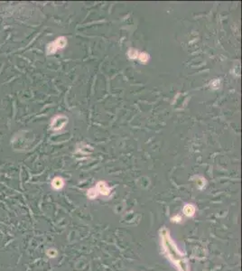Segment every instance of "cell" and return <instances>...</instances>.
Segmentation results:
<instances>
[{
    "instance_id": "52a82bcc",
    "label": "cell",
    "mask_w": 242,
    "mask_h": 271,
    "mask_svg": "<svg viewBox=\"0 0 242 271\" xmlns=\"http://www.w3.org/2000/svg\"><path fill=\"white\" fill-rule=\"evenodd\" d=\"M137 59L139 60L141 63H147L149 60L148 54H147V53H139Z\"/></svg>"
},
{
    "instance_id": "7a4b0ae2",
    "label": "cell",
    "mask_w": 242,
    "mask_h": 271,
    "mask_svg": "<svg viewBox=\"0 0 242 271\" xmlns=\"http://www.w3.org/2000/svg\"><path fill=\"white\" fill-rule=\"evenodd\" d=\"M67 44V40L64 36H61V37H58L56 39L54 42H52L50 43L48 45H47L46 48V53L47 54H55L56 52L59 50V49H63L64 48L65 45Z\"/></svg>"
},
{
    "instance_id": "7c38bea8",
    "label": "cell",
    "mask_w": 242,
    "mask_h": 271,
    "mask_svg": "<svg viewBox=\"0 0 242 271\" xmlns=\"http://www.w3.org/2000/svg\"><path fill=\"white\" fill-rule=\"evenodd\" d=\"M204 183H205L204 179H202V178H199V179H198V186L200 187V188L204 186Z\"/></svg>"
},
{
    "instance_id": "8fae6325",
    "label": "cell",
    "mask_w": 242,
    "mask_h": 271,
    "mask_svg": "<svg viewBox=\"0 0 242 271\" xmlns=\"http://www.w3.org/2000/svg\"><path fill=\"white\" fill-rule=\"evenodd\" d=\"M220 80H214L213 82H212V88L213 89V90H217V89H219L220 88Z\"/></svg>"
},
{
    "instance_id": "3957f363",
    "label": "cell",
    "mask_w": 242,
    "mask_h": 271,
    "mask_svg": "<svg viewBox=\"0 0 242 271\" xmlns=\"http://www.w3.org/2000/svg\"><path fill=\"white\" fill-rule=\"evenodd\" d=\"M67 122H68V119L66 117L58 116V117L54 118L53 122H52V128L54 130H60L65 126Z\"/></svg>"
},
{
    "instance_id": "9c48e42d",
    "label": "cell",
    "mask_w": 242,
    "mask_h": 271,
    "mask_svg": "<svg viewBox=\"0 0 242 271\" xmlns=\"http://www.w3.org/2000/svg\"><path fill=\"white\" fill-rule=\"evenodd\" d=\"M98 194H99V193H98L96 187H92V188H91V189L88 191V197H89L90 199H94V198H96V197L98 196Z\"/></svg>"
},
{
    "instance_id": "8992f818",
    "label": "cell",
    "mask_w": 242,
    "mask_h": 271,
    "mask_svg": "<svg viewBox=\"0 0 242 271\" xmlns=\"http://www.w3.org/2000/svg\"><path fill=\"white\" fill-rule=\"evenodd\" d=\"M195 213V207L193 204H186L184 208V213L186 215L187 217H192L193 216Z\"/></svg>"
},
{
    "instance_id": "5b68a950",
    "label": "cell",
    "mask_w": 242,
    "mask_h": 271,
    "mask_svg": "<svg viewBox=\"0 0 242 271\" xmlns=\"http://www.w3.org/2000/svg\"><path fill=\"white\" fill-rule=\"evenodd\" d=\"M52 185H53V187L55 190H60V189H62L63 187V185H64V182H63V180L61 177H56L53 180Z\"/></svg>"
},
{
    "instance_id": "ba28073f",
    "label": "cell",
    "mask_w": 242,
    "mask_h": 271,
    "mask_svg": "<svg viewBox=\"0 0 242 271\" xmlns=\"http://www.w3.org/2000/svg\"><path fill=\"white\" fill-rule=\"evenodd\" d=\"M138 54H139V52H138L137 49H130V50L128 52V56L129 57L130 59H132V60L137 59Z\"/></svg>"
},
{
    "instance_id": "6da1fadb",
    "label": "cell",
    "mask_w": 242,
    "mask_h": 271,
    "mask_svg": "<svg viewBox=\"0 0 242 271\" xmlns=\"http://www.w3.org/2000/svg\"><path fill=\"white\" fill-rule=\"evenodd\" d=\"M161 240L164 251L165 252L170 261L176 267L177 269L179 271H190V268L184 255L180 251V250H178L174 241L169 236V232L166 229L162 230Z\"/></svg>"
},
{
    "instance_id": "30bf717a",
    "label": "cell",
    "mask_w": 242,
    "mask_h": 271,
    "mask_svg": "<svg viewBox=\"0 0 242 271\" xmlns=\"http://www.w3.org/2000/svg\"><path fill=\"white\" fill-rule=\"evenodd\" d=\"M47 255H48L50 258H55L56 255H57V251H56V250L51 249V250H49L47 251Z\"/></svg>"
},
{
    "instance_id": "277c9868",
    "label": "cell",
    "mask_w": 242,
    "mask_h": 271,
    "mask_svg": "<svg viewBox=\"0 0 242 271\" xmlns=\"http://www.w3.org/2000/svg\"><path fill=\"white\" fill-rule=\"evenodd\" d=\"M96 188H97L98 193L101 194L103 195H109L110 193V188L108 186V185L105 182H102V181L98 183Z\"/></svg>"
}]
</instances>
